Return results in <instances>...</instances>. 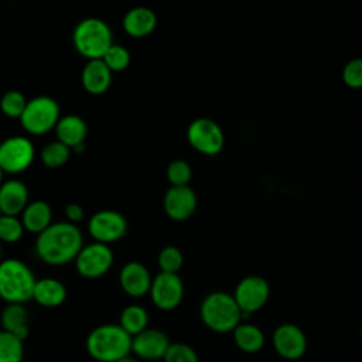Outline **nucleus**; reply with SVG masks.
<instances>
[{
    "label": "nucleus",
    "mask_w": 362,
    "mask_h": 362,
    "mask_svg": "<svg viewBox=\"0 0 362 362\" xmlns=\"http://www.w3.org/2000/svg\"><path fill=\"white\" fill-rule=\"evenodd\" d=\"M83 246V238L79 228L68 221L51 223L45 230L37 235V256L47 264L62 266L75 262Z\"/></svg>",
    "instance_id": "f257e3e1"
},
{
    "label": "nucleus",
    "mask_w": 362,
    "mask_h": 362,
    "mask_svg": "<svg viewBox=\"0 0 362 362\" xmlns=\"http://www.w3.org/2000/svg\"><path fill=\"white\" fill-rule=\"evenodd\" d=\"M85 346L98 362H117L132 354V337L119 324H102L88 334Z\"/></svg>",
    "instance_id": "f03ea898"
},
{
    "label": "nucleus",
    "mask_w": 362,
    "mask_h": 362,
    "mask_svg": "<svg viewBox=\"0 0 362 362\" xmlns=\"http://www.w3.org/2000/svg\"><path fill=\"white\" fill-rule=\"evenodd\" d=\"M35 276L21 260L10 257L0 262V298L7 304H24L33 300Z\"/></svg>",
    "instance_id": "7ed1b4c3"
},
{
    "label": "nucleus",
    "mask_w": 362,
    "mask_h": 362,
    "mask_svg": "<svg viewBox=\"0 0 362 362\" xmlns=\"http://www.w3.org/2000/svg\"><path fill=\"white\" fill-rule=\"evenodd\" d=\"M202 322L215 332L233 331L242 321V311L232 294L214 291L201 303L199 308Z\"/></svg>",
    "instance_id": "20e7f679"
},
{
    "label": "nucleus",
    "mask_w": 362,
    "mask_h": 362,
    "mask_svg": "<svg viewBox=\"0 0 362 362\" xmlns=\"http://www.w3.org/2000/svg\"><path fill=\"white\" fill-rule=\"evenodd\" d=\"M72 42L75 49L88 61L102 59L105 52L113 44V35L106 21L96 17H88L76 24L72 34Z\"/></svg>",
    "instance_id": "39448f33"
},
{
    "label": "nucleus",
    "mask_w": 362,
    "mask_h": 362,
    "mask_svg": "<svg viewBox=\"0 0 362 362\" xmlns=\"http://www.w3.org/2000/svg\"><path fill=\"white\" fill-rule=\"evenodd\" d=\"M59 119V105L55 99L51 96H35L27 100L20 123L27 133L40 136L55 129Z\"/></svg>",
    "instance_id": "423d86ee"
},
{
    "label": "nucleus",
    "mask_w": 362,
    "mask_h": 362,
    "mask_svg": "<svg viewBox=\"0 0 362 362\" xmlns=\"http://www.w3.org/2000/svg\"><path fill=\"white\" fill-rule=\"evenodd\" d=\"M187 139L194 150L205 156L218 154L225 143L221 126L208 117L192 120L187 129Z\"/></svg>",
    "instance_id": "0eeeda50"
},
{
    "label": "nucleus",
    "mask_w": 362,
    "mask_h": 362,
    "mask_svg": "<svg viewBox=\"0 0 362 362\" xmlns=\"http://www.w3.org/2000/svg\"><path fill=\"white\" fill-rule=\"evenodd\" d=\"M35 156L34 146L24 136H11L0 143V168L7 174L25 171Z\"/></svg>",
    "instance_id": "6e6552de"
},
{
    "label": "nucleus",
    "mask_w": 362,
    "mask_h": 362,
    "mask_svg": "<svg viewBox=\"0 0 362 362\" xmlns=\"http://www.w3.org/2000/svg\"><path fill=\"white\" fill-rule=\"evenodd\" d=\"M113 264V252L109 245L93 242L82 246L75 259L76 272L85 279H98L109 272Z\"/></svg>",
    "instance_id": "1a4fd4ad"
},
{
    "label": "nucleus",
    "mask_w": 362,
    "mask_h": 362,
    "mask_svg": "<svg viewBox=\"0 0 362 362\" xmlns=\"http://www.w3.org/2000/svg\"><path fill=\"white\" fill-rule=\"evenodd\" d=\"M269 296V283L260 276L243 277L233 293V298L242 311V318H247V315L260 310L267 303Z\"/></svg>",
    "instance_id": "9d476101"
},
{
    "label": "nucleus",
    "mask_w": 362,
    "mask_h": 362,
    "mask_svg": "<svg viewBox=\"0 0 362 362\" xmlns=\"http://www.w3.org/2000/svg\"><path fill=\"white\" fill-rule=\"evenodd\" d=\"M88 230L95 242L109 245L120 240L126 235L127 221L117 211L103 209L90 216Z\"/></svg>",
    "instance_id": "9b49d317"
},
{
    "label": "nucleus",
    "mask_w": 362,
    "mask_h": 362,
    "mask_svg": "<svg viewBox=\"0 0 362 362\" xmlns=\"http://www.w3.org/2000/svg\"><path fill=\"white\" fill-rule=\"evenodd\" d=\"M150 297L160 310L170 311L180 305L184 296V284L177 273L160 272L150 286Z\"/></svg>",
    "instance_id": "f8f14e48"
},
{
    "label": "nucleus",
    "mask_w": 362,
    "mask_h": 362,
    "mask_svg": "<svg viewBox=\"0 0 362 362\" xmlns=\"http://www.w3.org/2000/svg\"><path fill=\"white\" fill-rule=\"evenodd\" d=\"M272 342L276 352L288 361L300 359L307 349V338L303 329L290 322L281 324L274 329Z\"/></svg>",
    "instance_id": "ddd939ff"
},
{
    "label": "nucleus",
    "mask_w": 362,
    "mask_h": 362,
    "mask_svg": "<svg viewBox=\"0 0 362 362\" xmlns=\"http://www.w3.org/2000/svg\"><path fill=\"white\" fill-rule=\"evenodd\" d=\"M168 337L154 328H147L132 338V354L140 361H160L170 346Z\"/></svg>",
    "instance_id": "4468645a"
},
{
    "label": "nucleus",
    "mask_w": 362,
    "mask_h": 362,
    "mask_svg": "<svg viewBox=\"0 0 362 362\" xmlns=\"http://www.w3.org/2000/svg\"><path fill=\"white\" fill-rule=\"evenodd\" d=\"M163 206L168 218L174 221H185L197 209V195L188 185L170 187L164 194Z\"/></svg>",
    "instance_id": "2eb2a0df"
},
{
    "label": "nucleus",
    "mask_w": 362,
    "mask_h": 362,
    "mask_svg": "<svg viewBox=\"0 0 362 362\" xmlns=\"http://www.w3.org/2000/svg\"><path fill=\"white\" fill-rule=\"evenodd\" d=\"M151 276L147 267L139 262L126 263L119 273L122 290L130 297H143L150 291Z\"/></svg>",
    "instance_id": "dca6fc26"
},
{
    "label": "nucleus",
    "mask_w": 362,
    "mask_h": 362,
    "mask_svg": "<svg viewBox=\"0 0 362 362\" xmlns=\"http://www.w3.org/2000/svg\"><path fill=\"white\" fill-rule=\"evenodd\" d=\"M28 189L20 180H7L0 185V214L18 216L28 204Z\"/></svg>",
    "instance_id": "f3484780"
},
{
    "label": "nucleus",
    "mask_w": 362,
    "mask_h": 362,
    "mask_svg": "<svg viewBox=\"0 0 362 362\" xmlns=\"http://www.w3.org/2000/svg\"><path fill=\"white\" fill-rule=\"evenodd\" d=\"M83 89L90 95L105 93L112 83V72L102 59H90L85 64L81 75Z\"/></svg>",
    "instance_id": "a211bd4d"
},
{
    "label": "nucleus",
    "mask_w": 362,
    "mask_h": 362,
    "mask_svg": "<svg viewBox=\"0 0 362 362\" xmlns=\"http://www.w3.org/2000/svg\"><path fill=\"white\" fill-rule=\"evenodd\" d=\"M157 25V16L147 7H133L123 17V30L133 38L150 35Z\"/></svg>",
    "instance_id": "6ab92c4d"
},
{
    "label": "nucleus",
    "mask_w": 362,
    "mask_h": 362,
    "mask_svg": "<svg viewBox=\"0 0 362 362\" xmlns=\"http://www.w3.org/2000/svg\"><path fill=\"white\" fill-rule=\"evenodd\" d=\"M55 134L59 143L72 150L76 146L83 144L88 134V126L81 116L66 115L58 120L55 126Z\"/></svg>",
    "instance_id": "aec40b11"
},
{
    "label": "nucleus",
    "mask_w": 362,
    "mask_h": 362,
    "mask_svg": "<svg viewBox=\"0 0 362 362\" xmlns=\"http://www.w3.org/2000/svg\"><path fill=\"white\" fill-rule=\"evenodd\" d=\"M20 219L24 226V230L40 235L42 230H45L52 223L51 222L52 211H51L49 204L42 199L31 201L27 204V206L21 212Z\"/></svg>",
    "instance_id": "412c9836"
},
{
    "label": "nucleus",
    "mask_w": 362,
    "mask_h": 362,
    "mask_svg": "<svg viewBox=\"0 0 362 362\" xmlns=\"http://www.w3.org/2000/svg\"><path fill=\"white\" fill-rule=\"evenodd\" d=\"M65 298H66V288L59 280L52 277H45L35 281L33 300L41 307L55 308L61 305L65 301Z\"/></svg>",
    "instance_id": "4be33fe9"
},
{
    "label": "nucleus",
    "mask_w": 362,
    "mask_h": 362,
    "mask_svg": "<svg viewBox=\"0 0 362 362\" xmlns=\"http://www.w3.org/2000/svg\"><path fill=\"white\" fill-rule=\"evenodd\" d=\"M1 329L16 335L20 339H25L30 331V315L24 304H7L0 314Z\"/></svg>",
    "instance_id": "5701e85b"
},
{
    "label": "nucleus",
    "mask_w": 362,
    "mask_h": 362,
    "mask_svg": "<svg viewBox=\"0 0 362 362\" xmlns=\"http://www.w3.org/2000/svg\"><path fill=\"white\" fill-rule=\"evenodd\" d=\"M232 332L236 346L243 352L253 354L260 351L264 345V334L257 325L240 322Z\"/></svg>",
    "instance_id": "b1692460"
},
{
    "label": "nucleus",
    "mask_w": 362,
    "mask_h": 362,
    "mask_svg": "<svg viewBox=\"0 0 362 362\" xmlns=\"http://www.w3.org/2000/svg\"><path fill=\"white\" fill-rule=\"evenodd\" d=\"M119 325L133 338L134 335L147 329L148 314L146 308H143L141 305H137V304L127 305L120 313Z\"/></svg>",
    "instance_id": "393cba45"
},
{
    "label": "nucleus",
    "mask_w": 362,
    "mask_h": 362,
    "mask_svg": "<svg viewBox=\"0 0 362 362\" xmlns=\"http://www.w3.org/2000/svg\"><path fill=\"white\" fill-rule=\"evenodd\" d=\"M24 341L0 329V362H23Z\"/></svg>",
    "instance_id": "a878e982"
},
{
    "label": "nucleus",
    "mask_w": 362,
    "mask_h": 362,
    "mask_svg": "<svg viewBox=\"0 0 362 362\" xmlns=\"http://www.w3.org/2000/svg\"><path fill=\"white\" fill-rule=\"evenodd\" d=\"M69 157H71V148L59 143L58 140L44 146L40 154L41 163L48 168L62 167L69 160Z\"/></svg>",
    "instance_id": "bb28decb"
},
{
    "label": "nucleus",
    "mask_w": 362,
    "mask_h": 362,
    "mask_svg": "<svg viewBox=\"0 0 362 362\" xmlns=\"http://www.w3.org/2000/svg\"><path fill=\"white\" fill-rule=\"evenodd\" d=\"M27 105L25 96L20 90H7L0 99V109L4 116L11 119H20Z\"/></svg>",
    "instance_id": "cd10ccee"
},
{
    "label": "nucleus",
    "mask_w": 362,
    "mask_h": 362,
    "mask_svg": "<svg viewBox=\"0 0 362 362\" xmlns=\"http://www.w3.org/2000/svg\"><path fill=\"white\" fill-rule=\"evenodd\" d=\"M102 61L109 68V71L112 74L120 72L129 66L130 54L124 47L119 45V44H112L109 47V49L105 52V55L102 57Z\"/></svg>",
    "instance_id": "c85d7f7f"
},
{
    "label": "nucleus",
    "mask_w": 362,
    "mask_h": 362,
    "mask_svg": "<svg viewBox=\"0 0 362 362\" xmlns=\"http://www.w3.org/2000/svg\"><path fill=\"white\" fill-rule=\"evenodd\" d=\"M24 226L18 216L0 215V243H16L23 238Z\"/></svg>",
    "instance_id": "c756f323"
},
{
    "label": "nucleus",
    "mask_w": 362,
    "mask_h": 362,
    "mask_svg": "<svg viewBox=\"0 0 362 362\" xmlns=\"http://www.w3.org/2000/svg\"><path fill=\"white\" fill-rule=\"evenodd\" d=\"M182 262V253L175 246H165L158 253V266L163 273H177L181 269Z\"/></svg>",
    "instance_id": "7c9ffc66"
},
{
    "label": "nucleus",
    "mask_w": 362,
    "mask_h": 362,
    "mask_svg": "<svg viewBox=\"0 0 362 362\" xmlns=\"http://www.w3.org/2000/svg\"><path fill=\"white\" fill-rule=\"evenodd\" d=\"M192 177L189 164L184 160H174L167 167V178L171 187H185Z\"/></svg>",
    "instance_id": "2f4dec72"
},
{
    "label": "nucleus",
    "mask_w": 362,
    "mask_h": 362,
    "mask_svg": "<svg viewBox=\"0 0 362 362\" xmlns=\"http://www.w3.org/2000/svg\"><path fill=\"white\" fill-rule=\"evenodd\" d=\"M164 362H199V359L192 346L184 342H174L170 344L164 355Z\"/></svg>",
    "instance_id": "473e14b6"
},
{
    "label": "nucleus",
    "mask_w": 362,
    "mask_h": 362,
    "mask_svg": "<svg viewBox=\"0 0 362 362\" xmlns=\"http://www.w3.org/2000/svg\"><path fill=\"white\" fill-rule=\"evenodd\" d=\"M342 81L352 89L362 88V58H354L344 66Z\"/></svg>",
    "instance_id": "72a5a7b5"
},
{
    "label": "nucleus",
    "mask_w": 362,
    "mask_h": 362,
    "mask_svg": "<svg viewBox=\"0 0 362 362\" xmlns=\"http://www.w3.org/2000/svg\"><path fill=\"white\" fill-rule=\"evenodd\" d=\"M65 216H66L68 222L75 225L76 222L82 221V218H83V208L79 204H75V202L68 204L65 206Z\"/></svg>",
    "instance_id": "f704fd0d"
},
{
    "label": "nucleus",
    "mask_w": 362,
    "mask_h": 362,
    "mask_svg": "<svg viewBox=\"0 0 362 362\" xmlns=\"http://www.w3.org/2000/svg\"><path fill=\"white\" fill-rule=\"evenodd\" d=\"M117 362H141L139 358H136V356H130V355H127V356H124V358H122V359H119Z\"/></svg>",
    "instance_id": "c9c22d12"
},
{
    "label": "nucleus",
    "mask_w": 362,
    "mask_h": 362,
    "mask_svg": "<svg viewBox=\"0 0 362 362\" xmlns=\"http://www.w3.org/2000/svg\"><path fill=\"white\" fill-rule=\"evenodd\" d=\"M3 174H4V173H3V170L0 168V185L3 184Z\"/></svg>",
    "instance_id": "e433bc0d"
},
{
    "label": "nucleus",
    "mask_w": 362,
    "mask_h": 362,
    "mask_svg": "<svg viewBox=\"0 0 362 362\" xmlns=\"http://www.w3.org/2000/svg\"><path fill=\"white\" fill-rule=\"evenodd\" d=\"M0 256H1V243H0Z\"/></svg>",
    "instance_id": "4c0bfd02"
},
{
    "label": "nucleus",
    "mask_w": 362,
    "mask_h": 362,
    "mask_svg": "<svg viewBox=\"0 0 362 362\" xmlns=\"http://www.w3.org/2000/svg\"><path fill=\"white\" fill-rule=\"evenodd\" d=\"M361 335H362V329H361Z\"/></svg>",
    "instance_id": "58836bf2"
},
{
    "label": "nucleus",
    "mask_w": 362,
    "mask_h": 362,
    "mask_svg": "<svg viewBox=\"0 0 362 362\" xmlns=\"http://www.w3.org/2000/svg\"><path fill=\"white\" fill-rule=\"evenodd\" d=\"M0 215H1V214H0Z\"/></svg>",
    "instance_id": "ea45409f"
}]
</instances>
